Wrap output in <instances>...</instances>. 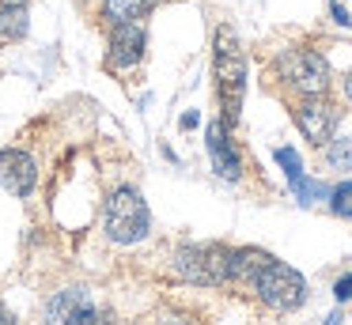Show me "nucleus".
<instances>
[{
    "label": "nucleus",
    "mask_w": 352,
    "mask_h": 325,
    "mask_svg": "<svg viewBox=\"0 0 352 325\" xmlns=\"http://www.w3.org/2000/svg\"><path fill=\"white\" fill-rule=\"evenodd\" d=\"M212 76H216V98L223 110V125L235 128L239 125V110H243V95H246V57L239 34L231 27L216 30V45H212Z\"/></svg>",
    "instance_id": "f257e3e1"
},
{
    "label": "nucleus",
    "mask_w": 352,
    "mask_h": 325,
    "mask_svg": "<svg viewBox=\"0 0 352 325\" xmlns=\"http://www.w3.org/2000/svg\"><path fill=\"white\" fill-rule=\"evenodd\" d=\"M102 223H107L110 242H118V246H133V242L148 238V231H152V216H148L144 197L129 186L114 189V193L107 197Z\"/></svg>",
    "instance_id": "f03ea898"
},
{
    "label": "nucleus",
    "mask_w": 352,
    "mask_h": 325,
    "mask_svg": "<svg viewBox=\"0 0 352 325\" xmlns=\"http://www.w3.org/2000/svg\"><path fill=\"white\" fill-rule=\"evenodd\" d=\"M250 287L258 291V299L265 302V306L280 310V314H288V310L303 306V299H307V280L299 276L292 265L276 261V257H269V261L261 265Z\"/></svg>",
    "instance_id": "7ed1b4c3"
},
{
    "label": "nucleus",
    "mask_w": 352,
    "mask_h": 325,
    "mask_svg": "<svg viewBox=\"0 0 352 325\" xmlns=\"http://www.w3.org/2000/svg\"><path fill=\"white\" fill-rule=\"evenodd\" d=\"M175 272L190 284H231L228 246H182L175 254Z\"/></svg>",
    "instance_id": "20e7f679"
},
{
    "label": "nucleus",
    "mask_w": 352,
    "mask_h": 325,
    "mask_svg": "<svg viewBox=\"0 0 352 325\" xmlns=\"http://www.w3.org/2000/svg\"><path fill=\"white\" fill-rule=\"evenodd\" d=\"M276 68H280V80L303 95H322L329 87V65L318 49H288L280 53Z\"/></svg>",
    "instance_id": "39448f33"
},
{
    "label": "nucleus",
    "mask_w": 352,
    "mask_h": 325,
    "mask_svg": "<svg viewBox=\"0 0 352 325\" xmlns=\"http://www.w3.org/2000/svg\"><path fill=\"white\" fill-rule=\"evenodd\" d=\"M296 125H299V133L307 136L311 144H329L333 140V128H337V110L326 102L322 95H307L303 102H296Z\"/></svg>",
    "instance_id": "423d86ee"
},
{
    "label": "nucleus",
    "mask_w": 352,
    "mask_h": 325,
    "mask_svg": "<svg viewBox=\"0 0 352 325\" xmlns=\"http://www.w3.org/2000/svg\"><path fill=\"white\" fill-rule=\"evenodd\" d=\"M38 186V166L27 151L4 148L0 151V189H8L12 197H27Z\"/></svg>",
    "instance_id": "0eeeda50"
},
{
    "label": "nucleus",
    "mask_w": 352,
    "mask_h": 325,
    "mask_svg": "<svg viewBox=\"0 0 352 325\" xmlns=\"http://www.w3.org/2000/svg\"><path fill=\"white\" fill-rule=\"evenodd\" d=\"M144 30L137 27V23H122V27H114V34H110V45H107V68L110 72H125V68H133L140 57H144Z\"/></svg>",
    "instance_id": "6e6552de"
},
{
    "label": "nucleus",
    "mask_w": 352,
    "mask_h": 325,
    "mask_svg": "<svg viewBox=\"0 0 352 325\" xmlns=\"http://www.w3.org/2000/svg\"><path fill=\"white\" fill-rule=\"evenodd\" d=\"M205 144H208V159H212V170L228 181H239L243 178V159L239 151L231 148V128L223 121H212L205 133Z\"/></svg>",
    "instance_id": "1a4fd4ad"
},
{
    "label": "nucleus",
    "mask_w": 352,
    "mask_h": 325,
    "mask_svg": "<svg viewBox=\"0 0 352 325\" xmlns=\"http://www.w3.org/2000/svg\"><path fill=\"white\" fill-rule=\"evenodd\" d=\"M276 163L284 166V174H288V181H292V193L299 197V204H314L318 197H326V186L307 181L303 163H299V151L296 148H276Z\"/></svg>",
    "instance_id": "9d476101"
},
{
    "label": "nucleus",
    "mask_w": 352,
    "mask_h": 325,
    "mask_svg": "<svg viewBox=\"0 0 352 325\" xmlns=\"http://www.w3.org/2000/svg\"><path fill=\"white\" fill-rule=\"evenodd\" d=\"M160 0H102V19L110 27H122V23H137L144 19Z\"/></svg>",
    "instance_id": "9b49d317"
},
{
    "label": "nucleus",
    "mask_w": 352,
    "mask_h": 325,
    "mask_svg": "<svg viewBox=\"0 0 352 325\" xmlns=\"http://www.w3.org/2000/svg\"><path fill=\"white\" fill-rule=\"evenodd\" d=\"M27 34V4L23 0H4L0 4V42H19Z\"/></svg>",
    "instance_id": "f8f14e48"
},
{
    "label": "nucleus",
    "mask_w": 352,
    "mask_h": 325,
    "mask_svg": "<svg viewBox=\"0 0 352 325\" xmlns=\"http://www.w3.org/2000/svg\"><path fill=\"white\" fill-rule=\"evenodd\" d=\"M76 306H84V287H69V291L54 295V299L46 302V322H50V325L65 322V317H69Z\"/></svg>",
    "instance_id": "ddd939ff"
},
{
    "label": "nucleus",
    "mask_w": 352,
    "mask_h": 325,
    "mask_svg": "<svg viewBox=\"0 0 352 325\" xmlns=\"http://www.w3.org/2000/svg\"><path fill=\"white\" fill-rule=\"evenodd\" d=\"M326 163L333 166V170H352V140H349V136H341V140H329Z\"/></svg>",
    "instance_id": "4468645a"
},
{
    "label": "nucleus",
    "mask_w": 352,
    "mask_h": 325,
    "mask_svg": "<svg viewBox=\"0 0 352 325\" xmlns=\"http://www.w3.org/2000/svg\"><path fill=\"white\" fill-rule=\"evenodd\" d=\"M329 212L341 219H352V181H341V186L329 193Z\"/></svg>",
    "instance_id": "2eb2a0df"
},
{
    "label": "nucleus",
    "mask_w": 352,
    "mask_h": 325,
    "mask_svg": "<svg viewBox=\"0 0 352 325\" xmlns=\"http://www.w3.org/2000/svg\"><path fill=\"white\" fill-rule=\"evenodd\" d=\"M61 325H107V314H102V310H95L91 302H84V306H76Z\"/></svg>",
    "instance_id": "dca6fc26"
},
{
    "label": "nucleus",
    "mask_w": 352,
    "mask_h": 325,
    "mask_svg": "<svg viewBox=\"0 0 352 325\" xmlns=\"http://www.w3.org/2000/svg\"><path fill=\"white\" fill-rule=\"evenodd\" d=\"M329 15L341 27H352V0H329Z\"/></svg>",
    "instance_id": "f3484780"
},
{
    "label": "nucleus",
    "mask_w": 352,
    "mask_h": 325,
    "mask_svg": "<svg viewBox=\"0 0 352 325\" xmlns=\"http://www.w3.org/2000/svg\"><path fill=\"white\" fill-rule=\"evenodd\" d=\"M333 295H337V302L352 299V272H349V276H341V280L333 284Z\"/></svg>",
    "instance_id": "a211bd4d"
},
{
    "label": "nucleus",
    "mask_w": 352,
    "mask_h": 325,
    "mask_svg": "<svg viewBox=\"0 0 352 325\" xmlns=\"http://www.w3.org/2000/svg\"><path fill=\"white\" fill-rule=\"evenodd\" d=\"M160 325H197V322H193V317H186V314H175V310H163Z\"/></svg>",
    "instance_id": "6ab92c4d"
},
{
    "label": "nucleus",
    "mask_w": 352,
    "mask_h": 325,
    "mask_svg": "<svg viewBox=\"0 0 352 325\" xmlns=\"http://www.w3.org/2000/svg\"><path fill=\"white\" fill-rule=\"evenodd\" d=\"M197 121H201V117H197V113L190 110V113H186V117H182V128H193V125H197Z\"/></svg>",
    "instance_id": "aec40b11"
},
{
    "label": "nucleus",
    "mask_w": 352,
    "mask_h": 325,
    "mask_svg": "<svg viewBox=\"0 0 352 325\" xmlns=\"http://www.w3.org/2000/svg\"><path fill=\"white\" fill-rule=\"evenodd\" d=\"M0 325H16V317H12V314H8V310H4V306H0Z\"/></svg>",
    "instance_id": "412c9836"
},
{
    "label": "nucleus",
    "mask_w": 352,
    "mask_h": 325,
    "mask_svg": "<svg viewBox=\"0 0 352 325\" xmlns=\"http://www.w3.org/2000/svg\"><path fill=\"white\" fill-rule=\"evenodd\" d=\"M326 325H341V314H329V317H326Z\"/></svg>",
    "instance_id": "4be33fe9"
},
{
    "label": "nucleus",
    "mask_w": 352,
    "mask_h": 325,
    "mask_svg": "<svg viewBox=\"0 0 352 325\" xmlns=\"http://www.w3.org/2000/svg\"><path fill=\"white\" fill-rule=\"evenodd\" d=\"M344 95L352 98V72H349V80H344Z\"/></svg>",
    "instance_id": "5701e85b"
}]
</instances>
